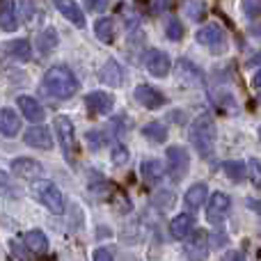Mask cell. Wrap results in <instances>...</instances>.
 Instances as JSON below:
<instances>
[{
  "instance_id": "obj_14",
  "label": "cell",
  "mask_w": 261,
  "mask_h": 261,
  "mask_svg": "<svg viewBox=\"0 0 261 261\" xmlns=\"http://www.w3.org/2000/svg\"><path fill=\"white\" fill-rule=\"evenodd\" d=\"M18 108H21V115L28 119V122H32V124H39V122H44V117H46V113H44V106L39 103V101L35 99V96H28V94H23V96H18Z\"/></svg>"
},
{
  "instance_id": "obj_12",
  "label": "cell",
  "mask_w": 261,
  "mask_h": 261,
  "mask_svg": "<svg viewBox=\"0 0 261 261\" xmlns=\"http://www.w3.org/2000/svg\"><path fill=\"white\" fill-rule=\"evenodd\" d=\"M176 78L188 87H202L204 85V73L197 69V64H193L190 60L181 58L176 60Z\"/></svg>"
},
{
  "instance_id": "obj_4",
  "label": "cell",
  "mask_w": 261,
  "mask_h": 261,
  "mask_svg": "<svg viewBox=\"0 0 261 261\" xmlns=\"http://www.w3.org/2000/svg\"><path fill=\"white\" fill-rule=\"evenodd\" d=\"M35 195L46 208H50L53 213H62L64 211V195L53 181L39 179L35 184Z\"/></svg>"
},
{
  "instance_id": "obj_38",
  "label": "cell",
  "mask_w": 261,
  "mask_h": 261,
  "mask_svg": "<svg viewBox=\"0 0 261 261\" xmlns=\"http://www.w3.org/2000/svg\"><path fill=\"white\" fill-rule=\"evenodd\" d=\"M225 261H245V257L241 252H227L225 254Z\"/></svg>"
},
{
  "instance_id": "obj_30",
  "label": "cell",
  "mask_w": 261,
  "mask_h": 261,
  "mask_svg": "<svg viewBox=\"0 0 261 261\" xmlns=\"http://www.w3.org/2000/svg\"><path fill=\"white\" fill-rule=\"evenodd\" d=\"M165 35H167V39H172V41H179L181 37H184V25H181L179 18H172V21L167 23Z\"/></svg>"
},
{
  "instance_id": "obj_29",
  "label": "cell",
  "mask_w": 261,
  "mask_h": 261,
  "mask_svg": "<svg viewBox=\"0 0 261 261\" xmlns=\"http://www.w3.org/2000/svg\"><path fill=\"white\" fill-rule=\"evenodd\" d=\"M0 195L3 197H18V190H16V186L12 184V179L7 176V172H3L0 170Z\"/></svg>"
},
{
  "instance_id": "obj_16",
  "label": "cell",
  "mask_w": 261,
  "mask_h": 261,
  "mask_svg": "<svg viewBox=\"0 0 261 261\" xmlns=\"http://www.w3.org/2000/svg\"><path fill=\"white\" fill-rule=\"evenodd\" d=\"M55 7H58V12L62 14L67 21H71L76 28H85V14H83L81 5L76 3V0H55Z\"/></svg>"
},
{
  "instance_id": "obj_26",
  "label": "cell",
  "mask_w": 261,
  "mask_h": 261,
  "mask_svg": "<svg viewBox=\"0 0 261 261\" xmlns=\"http://www.w3.org/2000/svg\"><path fill=\"white\" fill-rule=\"evenodd\" d=\"M165 163L158 161V158H149V161L142 163V176L149 181V184H156L165 176Z\"/></svg>"
},
{
  "instance_id": "obj_5",
  "label": "cell",
  "mask_w": 261,
  "mask_h": 261,
  "mask_svg": "<svg viewBox=\"0 0 261 261\" xmlns=\"http://www.w3.org/2000/svg\"><path fill=\"white\" fill-rule=\"evenodd\" d=\"M197 41L204 46V48H208L211 53L220 55L227 50V37H225V30H222L218 23H206V25H202L197 30Z\"/></svg>"
},
{
  "instance_id": "obj_37",
  "label": "cell",
  "mask_w": 261,
  "mask_h": 261,
  "mask_svg": "<svg viewBox=\"0 0 261 261\" xmlns=\"http://www.w3.org/2000/svg\"><path fill=\"white\" fill-rule=\"evenodd\" d=\"M250 176H252V184L259 186V161H257V158H252V161H250Z\"/></svg>"
},
{
  "instance_id": "obj_23",
  "label": "cell",
  "mask_w": 261,
  "mask_h": 261,
  "mask_svg": "<svg viewBox=\"0 0 261 261\" xmlns=\"http://www.w3.org/2000/svg\"><path fill=\"white\" fill-rule=\"evenodd\" d=\"M5 53H7L9 58L21 60V62H30L32 46H30V41H28V39H14V41H7V46H5Z\"/></svg>"
},
{
  "instance_id": "obj_22",
  "label": "cell",
  "mask_w": 261,
  "mask_h": 261,
  "mask_svg": "<svg viewBox=\"0 0 261 261\" xmlns=\"http://www.w3.org/2000/svg\"><path fill=\"white\" fill-rule=\"evenodd\" d=\"M94 35H96V39L103 41V44H113L115 37H117V25H115V18H110V16L99 18V21L94 23Z\"/></svg>"
},
{
  "instance_id": "obj_9",
  "label": "cell",
  "mask_w": 261,
  "mask_h": 261,
  "mask_svg": "<svg viewBox=\"0 0 261 261\" xmlns=\"http://www.w3.org/2000/svg\"><path fill=\"white\" fill-rule=\"evenodd\" d=\"M12 172L18 176V179H25V181H39L41 176H44V167H41V163L35 161V158H28V156L14 158Z\"/></svg>"
},
{
  "instance_id": "obj_11",
  "label": "cell",
  "mask_w": 261,
  "mask_h": 261,
  "mask_svg": "<svg viewBox=\"0 0 261 261\" xmlns=\"http://www.w3.org/2000/svg\"><path fill=\"white\" fill-rule=\"evenodd\" d=\"M229 208H231V199L225 193H213L206 197V218L211 222L225 220Z\"/></svg>"
},
{
  "instance_id": "obj_27",
  "label": "cell",
  "mask_w": 261,
  "mask_h": 261,
  "mask_svg": "<svg viewBox=\"0 0 261 261\" xmlns=\"http://www.w3.org/2000/svg\"><path fill=\"white\" fill-rule=\"evenodd\" d=\"M142 135L149 140V142L161 144V142H165L167 140V128H165V124L163 122H149V124H144L142 126Z\"/></svg>"
},
{
  "instance_id": "obj_8",
  "label": "cell",
  "mask_w": 261,
  "mask_h": 261,
  "mask_svg": "<svg viewBox=\"0 0 261 261\" xmlns=\"http://www.w3.org/2000/svg\"><path fill=\"white\" fill-rule=\"evenodd\" d=\"M144 67L151 73L153 78H165L172 69V60L165 50L161 48H149L147 55H144Z\"/></svg>"
},
{
  "instance_id": "obj_31",
  "label": "cell",
  "mask_w": 261,
  "mask_h": 261,
  "mask_svg": "<svg viewBox=\"0 0 261 261\" xmlns=\"http://www.w3.org/2000/svg\"><path fill=\"white\" fill-rule=\"evenodd\" d=\"M128 161V149L124 147V144H115V149H113V163L115 165H124V163Z\"/></svg>"
},
{
  "instance_id": "obj_25",
  "label": "cell",
  "mask_w": 261,
  "mask_h": 261,
  "mask_svg": "<svg viewBox=\"0 0 261 261\" xmlns=\"http://www.w3.org/2000/svg\"><path fill=\"white\" fill-rule=\"evenodd\" d=\"M58 44H60V39L53 28H44V30L39 32V37H37V48H39L41 55H50L58 48Z\"/></svg>"
},
{
  "instance_id": "obj_3",
  "label": "cell",
  "mask_w": 261,
  "mask_h": 261,
  "mask_svg": "<svg viewBox=\"0 0 261 261\" xmlns=\"http://www.w3.org/2000/svg\"><path fill=\"white\" fill-rule=\"evenodd\" d=\"M55 133H58L60 147H62V153L67 158L69 165H76V128H73V122L62 115V117L55 119Z\"/></svg>"
},
{
  "instance_id": "obj_18",
  "label": "cell",
  "mask_w": 261,
  "mask_h": 261,
  "mask_svg": "<svg viewBox=\"0 0 261 261\" xmlns=\"http://www.w3.org/2000/svg\"><path fill=\"white\" fill-rule=\"evenodd\" d=\"M21 130V117L14 108H3L0 110V133L7 135V138H14Z\"/></svg>"
},
{
  "instance_id": "obj_35",
  "label": "cell",
  "mask_w": 261,
  "mask_h": 261,
  "mask_svg": "<svg viewBox=\"0 0 261 261\" xmlns=\"http://www.w3.org/2000/svg\"><path fill=\"white\" fill-rule=\"evenodd\" d=\"M87 7L92 12H103V9L110 7V0H87Z\"/></svg>"
},
{
  "instance_id": "obj_2",
  "label": "cell",
  "mask_w": 261,
  "mask_h": 261,
  "mask_svg": "<svg viewBox=\"0 0 261 261\" xmlns=\"http://www.w3.org/2000/svg\"><path fill=\"white\" fill-rule=\"evenodd\" d=\"M216 122H213L211 115H199L193 119L190 124V142L197 149V153L202 158H211L216 153Z\"/></svg>"
},
{
  "instance_id": "obj_33",
  "label": "cell",
  "mask_w": 261,
  "mask_h": 261,
  "mask_svg": "<svg viewBox=\"0 0 261 261\" xmlns=\"http://www.w3.org/2000/svg\"><path fill=\"white\" fill-rule=\"evenodd\" d=\"M87 140H90L92 149H101V147H103V142H106L103 133H96V130H92V133H87Z\"/></svg>"
},
{
  "instance_id": "obj_13",
  "label": "cell",
  "mask_w": 261,
  "mask_h": 261,
  "mask_svg": "<svg viewBox=\"0 0 261 261\" xmlns=\"http://www.w3.org/2000/svg\"><path fill=\"white\" fill-rule=\"evenodd\" d=\"M85 106L90 110V115H108L115 106V99L108 94V92H90L85 96Z\"/></svg>"
},
{
  "instance_id": "obj_1",
  "label": "cell",
  "mask_w": 261,
  "mask_h": 261,
  "mask_svg": "<svg viewBox=\"0 0 261 261\" xmlns=\"http://www.w3.org/2000/svg\"><path fill=\"white\" fill-rule=\"evenodd\" d=\"M46 92L55 99H71L78 92V78L73 76V71L64 64H58V67H50L48 71L44 73V83H41Z\"/></svg>"
},
{
  "instance_id": "obj_7",
  "label": "cell",
  "mask_w": 261,
  "mask_h": 261,
  "mask_svg": "<svg viewBox=\"0 0 261 261\" xmlns=\"http://www.w3.org/2000/svg\"><path fill=\"white\" fill-rule=\"evenodd\" d=\"M188 167H190V156L184 147L174 144V147L167 149V167L165 170L172 174V179H176V181L184 179L186 172H188Z\"/></svg>"
},
{
  "instance_id": "obj_19",
  "label": "cell",
  "mask_w": 261,
  "mask_h": 261,
  "mask_svg": "<svg viewBox=\"0 0 261 261\" xmlns=\"http://www.w3.org/2000/svg\"><path fill=\"white\" fill-rule=\"evenodd\" d=\"M193 227H195V218L190 213H179L170 222V236L172 239H186L193 231Z\"/></svg>"
},
{
  "instance_id": "obj_17",
  "label": "cell",
  "mask_w": 261,
  "mask_h": 261,
  "mask_svg": "<svg viewBox=\"0 0 261 261\" xmlns=\"http://www.w3.org/2000/svg\"><path fill=\"white\" fill-rule=\"evenodd\" d=\"M25 144H30V147L35 149H50L53 147V135H50V130L46 126H32L25 130Z\"/></svg>"
},
{
  "instance_id": "obj_20",
  "label": "cell",
  "mask_w": 261,
  "mask_h": 261,
  "mask_svg": "<svg viewBox=\"0 0 261 261\" xmlns=\"http://www.w3.org/2000/svg\"><path fill=\"white\" fill-rule=\"evenodd\" d=\"M16 28H18V16H16L14 0H3L0 3V30L14 32Z\"/></svg>"
},
{
  "instance_id": "obj_6",
  "label": "cell",
  "mask_w": 261,
  "mask_h": 261,
  "mask_svg": "<svg viewBox=\"0 0 261 261\" xmlns=\"http://www.w3.org/2000/svg\"><path fill=\"white\" fill-rule=\"evenodd\" d=\"M184 252L188 261H206L208 259V234L202 229L190 231L186 236L184 243Z\"/></svg>"
},
{
  "instance_id": "obj_15",
  "label": "cell",
  "mask_w": 261,
  "mask_h": 261,
  "mask_svg": "<svg viewBox=\"0 0 261 261\" xmlns=\"http://www.w3.org/2000/svg\"><path fill=\"white\" fill-rule=\"evenodd\" d=\"M99 81L108 87H122L124 85V69L119 67L117 60H108L99 69Z\"/></svg>"
},
{
  "instance_id": "obj_28",
  "label": "cell",
  "mask_w": 261,
  "mask_h": 261,
  "mask_svg": "<svg viewBox=\"0 0 261 261\" xmlns=\"http://www.w3.org/2000/svg\"><path fill=\"white\" fill-rule=\"evenodd\" d=\"M225 174L231 181H243L248 176V167H245L243 161H229V163H225Z\"/></svg>"
},
{
  "instance_id": "obj_21",
  "label": "cell",
  "mask_w": 261,
  "mask_h": 261,
  "mask_svg": "<svg viewBox=\"0 0 261 261\" xmlns=\"http://www.w3.org/2000/svg\"><path fill=\"white\" fill-rule=\"evenodd\" d=\"M206 197H208V188L204 184H195L190 186L188 190H186V206L190 208V211H197V208H202L204 204H206Z\"/></svg>"
},
{
  "instance_id": "obj_24",
  "label": "cell",
  "mask_w": 261,
  "mask_h": 261,
  "mask_svg": "<svg viewBox=\"0 0 261 261\" xmlns=\"http://www.w3.org/2000/svg\"><path fill=\"white\" fill-rule=\"evenodd\" d=\"M23 243H25V248L30 250L32 254H44L46 250H48V239H46V234L41 229L28 231L25 239H23Z\"/></svg>"
},
{
  "instance_id": "obj_36",
  "label": "cell",
  "mask_w": 261,
  "mask_h": 261,
  "mask_svg": "<svg viewBox=\"0 0 261 261\" xmlns=\"http://www.w3.org/2000/svg\"><path fill=\"white\" fill-rule=\"evenodd\" d=\"M92 261H115V259L106 248H96L94 254H92Z\"/></svg>"
},
{
  "instance_id": "obj_34",
  "label": "cell",
  "mask_w": 261,
  "mask_h": 261,
  "mask_svg": "<svg viewBox=\"0 0 261 261\" xmlns=\"http://www.w3.org/2000/svg\"><path fill=\"white\" fill-rule=\"evenodd\" d=\"M156 202L161 204L163 208H167V206H170V204H174V195H172V193H167V190H163V193H158Z\"/></svg>"
},
{
  "instance_id": "obj_32",
  "label": "cell",
  "mask_w": 261,
  "mask_h": 261,
  "mask_svg": "<svg viewBox=\"0 0 261 261\" xmlns=\"http://www.w3.org/2000/svg\"><path fill=\"white\" fill-rule=\"evenodd\" d=\"M243 14L248 18H257V14H259V0H243Z\"/></svg>"
},
{
  "instance_id": "obj_10",
  "label": "cell",
  "mask_w": 261,
  "mask_h": 261,
  "mask_svg": "<svg viewBox=\"0 0 261 261\" xmlns=\"http://www.w3.org/2000/svg\"><path fill=\"white\" fill-rule=\"evenodd\" d=\"M133 96H135V101L147 110H158L165 106V94L151 85H138L133 92Z\"/></svg>"
}]
</instances>
